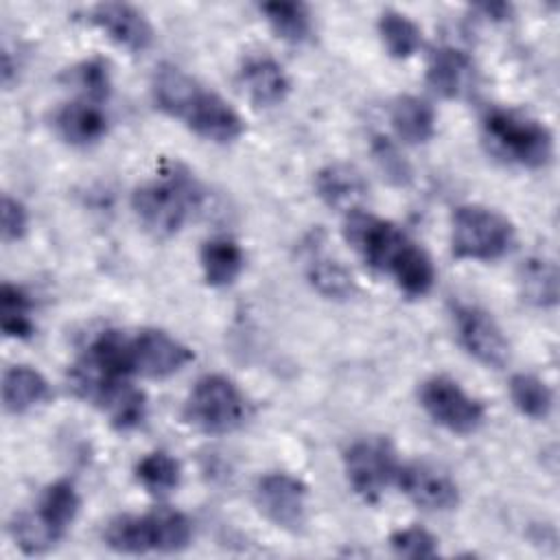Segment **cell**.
Returning a JSON list of instances; mask_svg holds the SVG:
<instances>
[{"label":"cell","instance_id":"6da1fadb","mask_svg":"<svg viewBox=\"0 0 560 560\" xmlns=\"http://www.w3.org/2000/svg\"><path fill=\"white\" fill-rule=\"evenodd\" d=\"M201 197L203 190L197 179L175 164L158 179L138 186L131 195V208L144 230L153 236L168 238L186 225L190 214L201 206Z\"/></svg>","mask_w":560,"mask_h":560},{"label":"cell","instance_id":"7a4b0ae2","mask_svg":"<svg viewBox=\"0 0 560 560\" xmlns=\"http://www.w3.org/2000/svg\"><path fill=\"white\" fill-rule=\"evenodd\" d=\"M192 523L173 508H155L147 514H120L103 532V540L118 553H173L190 545Z\"/></svg>","mask_w":560,"mask_h":560},{"label":"cell","instance_id":"3957f363","mask_svg":"<svg viewBox=\"0 0 560 560\" xmlns=\"http://www.w3.org/2000/svg\"><path fill=\"white\" fill-rule=\"evenodd\" d=\"M488 151L503 162L540 168L553 155V136L536 118L514 109H490L481 120Z\"/></svg>","mask_w":560,"mask_h":560},{"label":"cell","instance_id":"277c9868","mask_svg":"<svg viewBox=\"0 0 560 560\" xmlns=\"http://www.w3.org/2000/svg\"><path fill=\"white\" fill-rule=\"evenodd\" d=\"M81 508L77 488L66 481H52L44 488L33 512H22L11 521L15 545L28 553L39 556L52 549L70 529Z\"/></svg>","mask_w":560,"mask_h":560},{"label":"cell","instance_id":"5b68a950","mask_svg":"<svg viewBox=\"0 0 560 560\" xmlns=\"http://www.w3.org/2000/svg\"><path fill=\"white\" fill-rule=\"evenodd\" d=\"M182 413L192 429L208 435H221L245 422L249 405L232 378L223 374H206L190 389Z\"/></svg>","mask_w":560,"mask_h":560},{"label":"cell","instance_id":"8992f818","mask_svg":"<svg viewBox=\"0 0 560 560\" xmlns=\"http://www.w3.org/2000/svg\"><path fill=\"white\" fill-rule=\"evenodd\" d=\"M514 225L499 210L468 203L453 212L451 249L462 260H497L510 252Z\"/></svg>","mask_w":560,"mask_h":560},{"label":"cell","instance_id":"52a82bcc","mask_svg":"<svg viewBox=\"0 0 560 560\" xmlns=\"http://www.w3.org/2000/svg\"><path fill=\"white\" fill-rule=\"evenodd\" d=\"M343 236L370 269L387 276L413 243L396 223L370 214L363 208L346 214Z\"/></svg>","mask_w":560,"mask_h":560},{"label":"cell","instance_id":"ba28073f","mask_svg":"<svg viewBox=\"0 0 560 560\" xmlns=\"http://www.w3.org/2000/svg\"><path fill=\"white\" fill-rule=\"evenodd\" d=\"M398 457L394 444L383 435H370L352 442L343 453V470L350 488L363 501L374 503L396 479Z\"/></svg>","mask_w":560,"mask_h":560},{"label":"cell","instance_id":"9c48e42d","mask_svg":"<svg viewBox=\"0 0 560 560\" xmlns=\"http://www.w3.org/2000/svg\"><path fill=\"white\" fill-rule=\"evenodd\" d=\"M418 398L429 418L455 435H470L486 420L483 405L448 376L427 378Z\"/></svg>","mask_w":560,"mask_h":560},{"label":"cell","instance_id":"30bf717a","mask_svg":"<svg viewBox=\"0 0 560 560\" xmlns=\"http://www.w3.org/2000/svg\"><path fill=\"white\" fill-rule=\"evenodd\" d=\"M453 319L462 348L475 361L486 368H503L510 361V341L488 311L477 304L457 302Z\"/></svg>","mask_w":560,"mask_h":560},{"label":"cell","instance_id":"8fae6325","mask_svg":"<svg viewBox=\"0 0 560 560\" xmlns=\"http://www.w3.org/2000/svg\"><path fill=\"white\" fill-rule=\"evenodd\" d=\"M254 501L260 514L276 527L298 532L306 523L308 488L289 472H267L254 486Z\"/></svg>","mask_w":560,"mask_h":560},{"label":"cell","instance_id":"7c38bea8","mask_svg":"<svg viewBox=\"0 0 560 560\" xmlns=\"http://www.w3.org/2000/svg\"><path fill=\"white\" fill-rule=\"evenodd\" d=\"M402 494L422 510L448 512L459 505L455 479L429 462H409L398 466L396 479Z\"/></svg>","mask_w":560,"mask_h":560},{"label":"cell","instance_id":"4fadbf2b","mask_svg":"<svg viewBox=\"0 0 560 560\" xmlns=\"http://www.w3.org/2000/svg\"><path fill=\"white\" fill-rule=\"evenodd\" d=\"M133 372L149 378H166L192 361V350L160 328H142L131 335Z\"/></svg>","mask_w":560,"mask_h":560},{"label":"cell","instance_id":"5bb4252c","mask_svg":"<svg viewBox=\"0 0 560 560\" xmlns=\"http://www.w3.org/2000/svg\"><path fill=\"white\" fill-rule=\"evenodd\" d=\"M184 125L203 140L219 144L234 142L245 131V122L238 112L210 90H199L186 112L182 114Z\"/></svg>","mask_w":560,"mask_h":560},{"label":"cell","instance_id":"9a60e30c","mask_svg":"<svg viewBox=\"0 0 560 560\" xmlns=\"http://www.w3.org/2000/svg\"><path fill=\"white\" fill-rule=\"evenodd\" d=\"M88 20L129 52H142L153 42V28L144 13L127 2L94 4L88 11Z\"/></svg>","mask_w":560,"mask_h":560},{"label":"cell","instance_id":"2e32d148","mask_svg":"<svg viewBox=\"0 0 560 560\" xmlns=\"http://www.w3.org/2000/svg\"><path fill=\"white\" fill-rule=\"evenodd\" d=\"M427 83L435 94L444 98H462L475 90L477 68L464 50L455 46H442L433 50L429 59Z\"/></svg>","mask_w":560,"mask_h":560},{"label":"cell","instance_id":"e0dca14e","mask_svg":"<svg viewBox=\"0 0 560 560\" xmlns=\"http://www.w3.org/2000/svg\"><path fill=\"white\" fill-rule=\"evenodd\" d=\"M238 83L245 92V96L256 107H276L280 105L289 90L291 81L284 72V68L271 59V57H249L241 70H238Z\"/></svg>","mask_w":560,"mask_h":560},{"label":"cell","instance_id":"ac0fdd59","mask_svg":"<svg viewBox=\"0 0 560 560\" xmlns=\"http://www.w3.org/2000/svg\"><path fill=\"white\" fill-rule=\"evenodd\" d=\"M317 197L346 214L361 208V201L368 195V184L363 175L350 164H328L315 175Z\"/></svg>","mask_w":560,"mask_h":560},{"label":"cell","instance_id":"d6986e66","mask_svg":"<svg viewBox=\"0 0 560 560\" xmlns=\"http://www.w3.org/2000/svg\"><path fill=\"white\" fill-rule=\"evenodd\" d=\"M55 127L66 142L74 147H90L107 133V116L98 103L77 98L57 112Z\"/></svg>","mask_w":560,"mask_h":560},{"label":"cell","instance_id":"ffe728a7","mask_svg":"<svg viewBox=\"0 0 560 560\" xmlns=\"http://www.w3.org/2000/svg\"><path fill=\"white\" fill-rule=\"evenodd\" d=\"M94 405L103 409V413L109 418V424L118 431H133L147 418V396L129 381H118L105 387L94 398Z\"/></svg>","mask_w":560,"mask_h":560},{"label":"cell","instance_id":"44dd1931","mask_svg":"<svg viewBox=\"0 0 560 560\" xmlns=\"http://www.w3.org/2000/svg\"><path fill=\"white\" fill-rule=\"evenodd\" d=\"M48 396V381L31 365H11L2 374V405L9 413H26Z\"/></svg>","mask_w":560,"mask_h":560},{"label":"cell","instance_id":"7402d4cb","mask_svg":"<svg viewBox=\"0 0 560 560\" xmlns=\"http://www.w3.org/2000/svg\"><path fill=\"white\" fill-rule=\"evenodd\" d=\"M199 90L201 85L173 63L158 66L151 79V94L155 105L173 118H182Z\"/></svg>","mask_w":560,"mask_h":560},{"label":"cell","instance_id":"603a6c76","mask_svg":"<svg viewBox=\"0 0 560 560\" xmlns=\"http://www.w3.org/2000/svg\"><path fill=\"white\" fill-rule=\"evenodd\" d=\"M201 271L210 287H230L245 267L241 245L228 236H214L201 245Z\"/></svg>","mask_w":560,"mask_h":560},{"label":"cell","instance_id":"cb8c5ba5","mask_svg":"<svg viewBox=\"0 0 560 560\" xmlns=\"http://www.w3.org/2000/svg\"><path fill=\"white\" fill-rule=\"evenodd\" d=\"M398 138L409 144H424L435 136V109L420 96H400L389 112Z\"/></svg>","mask_w":560,"mask_h":560},{"label":"cell","instance_id":"d4e9b609","mask_svg":"<svg viewBox=\"0 0 560 560\" xmlns=\"http://www.w3.org/2000/svg\"><path fill=\"white\" fill-rule=\"evenodd\" d=\"M518 284L523 300L534 306L547 308L558 302V271L553 260L542 256H532L521 265Z\"/></svg>","mask_w":560,"mask_h":560},{"label":"cell","instance_id":"484cf974","mask_svg":"<svg viewBox=\"0 0 560 560\" xmlns=\"http://www.w3.org/2000/svg\"><path fill=\"white\" fill-rule=\"evenodd\" d=\"M306 278L308 282L330 300H346L352 298L357 291L352 273L335 258L324 252H315L306 260Z\"/></svg>","mask_w":560,"mask_h":560},{"label":"cell","instance_id":"4316f807","mask_svg":"<svg viewBox=\"0 0 560 560\" xmlns=\"http://www.w3.org/2000/svg\"><path fill=\"white\" fill-rule=\"evenodd\" d=\"M260 13L273 28V33L289 42V44H302L311 37V13L308 7L293 0H276L260 4Z\"/></svg>","mask_w":560,"mask_h":560},{"label":"cell","instance_id":"83f0119b","mask_svg":"<svg viewBox=\"0 0 560 560\" xmlns=\"http://www.w3.org/2000/svg\"><path fill=\"white\" fill-rule=\"evenodd\" d=\"M389 276L407 298H422L433 289L435 267L431 256L418 243H411Z\"/></svg>","mask_w":560,"mask_h":560},{"label":"cell","instance_id":"f1b7e54d","mask_svg":"<svg viewBox=\"0 0 560 560\" xmlns=\"http://www.w3.org/2000/svg\"><path fill=\"white\" fill-rule=\"evenodd\" d=\"M378 35L387 55H392L394 59H409L422 46L420 26L411 18L394 9H387L381 13Z\"/></svg>","mask_w":560,"mask_h":560},{"label":"cell","instance_id":"f546056e","mask_svg":"<svg viewBox=\"0 0 560 560\" xmlns=\"http://www.w3.org/2000/svg\"><path fill=\"white\" fill-rule=\"evenodd\" d=\"M33 302L28 293L11 282L0 287V326L4 337L28 339L35 332V322L31 317Z\"/></svg>","mask_w":560,"mask_h":560},{"label":"cell","instance_id":"4dcf8cb0","mask_svg":"<svg viewBox=\"0 0 560 560\" xmlns=\"http://www.w3.org/2000/svg\"><path fill=\"white\" fill-rule=\"evenodd\" d=\"M136 479L153 497H164L179 486L182 464L166 451H153L136 464Z\"/></svg>","mask_w":560,"mask_h":560},{"label":"cell","instance_id":"1f68e13d","mask_svg":"<svg viewBox=\"0 0 560 560\" xmlns=\"http://www.w3.org/2000/svg\"><path fill=\"white\" fill-rule=\"evenodd\" d=\"M510 398L523 416L534 420H545L553 407V394L549 385L542 378L525 372H518L510 378Z\"/></svg>","mask_w":560,"mask_h":560},{"label":"cell","instance_id":"d6a6232c","mask_svg":"<svg viewBox=\"0 0 560 560\" xmlns=\"http://www.w3.org/2000/svg\"><path fill=\"white\" fill-rule=\"evenodd\" d=\"M70 77H72V83L81 90V98L101 103L109 96L112 79H109V70H107L105 61L88 59V61L79 63L77 68H72Z\"/></svg>","mask_w":560,"mask_h":560},{"label":"cell","instance_id":"836d02e7","mask_svg":"<svg viewBox=\"0 0 560 560\" xmlns=\"http://www.w3.org/2000/svg\"><path fill=\"white\" fill-rule=\"evenodd\" d=\"M370 151H372V158H374L378 171L392 184L405 186V184L411 182V166H409L405 155L398 151V147L389 138L374 136L372 144H370Z\"/></svg>","mask_w":560,"mask_h":560},{"label":"cell","instance_id":"e575fe53","mask_svg":"<svg viewBox=\"0 0 560 560\" xmlns=\"http://www.w3.org/2000/svg\"><path fill=\"white\" fill-rule=\"evenodd\" d=\"M389 547L400 558H435L438 556V538L418 525L396 529L389 536Z\"/></svg>","mask_w":560,"mask_h":560},{"label":"cell","instance_id":"d590c367","mask_svg":"<svg viewBox=\"0 0 560 560\" xmlns=\"http://www.w3.org/2000/svg\"><path fill=\"white\" fill-rule=\"evenodd\" d=\"M0 221H2V241L13 243L20 241L26 234L28 228V212L24 203L11 195H2V206H0Z\"/></svg>","mask_w":560,"mask_h":560},{"label":"cell","instance_id":"8d00e7d4","mask_svg":"<svg viewBox=\"0 0 560 560\" xmlns=\"http://www.w3.org/2000/svg\"><path fill=\"white\" fill-rule=\"evenodd\" d=\"M488 20H494V22H501V20H508L512 15V7L508 2H490V4H479L477 7Z\"/></svg>","mask_w":560,"mask_h":560}]
</instances>
